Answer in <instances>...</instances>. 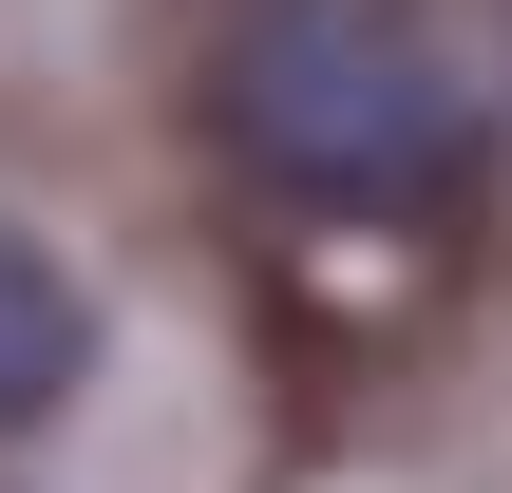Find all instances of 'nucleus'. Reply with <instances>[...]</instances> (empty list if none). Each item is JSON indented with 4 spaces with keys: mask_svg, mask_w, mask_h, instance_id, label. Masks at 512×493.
I'll list each match as a JSON object with an SVG mask.
<instances>
[{
    "mask_svg": "<svg viewBox=\"0 0 512 493\" xmlns=\"http://www.w3.org/2000/svg\"><path fill=\"white\" fill-rule=\"evenodd\" d=\"M209 133L266 209L304 228H437L475 190V76L418 0H228L209 38Z\"/></svg>",
    "mask_w": 512,
    "mask_h": 493,
    "instance_id": "obj_1",
    "label": "nucleus"
},
{
    "mask_svg": "<svg viewBox=\"0 0 512 493\" xmlns=\"http://www.w3.org/2000/svg\"><path fill=\"white\" fill-rule=\"evenodd\" d=\"M76 380H95V285H76L38 228H0V456H19Z\"/></svg>",
    "mask_w": 512,
    "mask_h": 493,
    "instance_id": "obj_2",
    "label": "nucleus"
}]
</instances>
